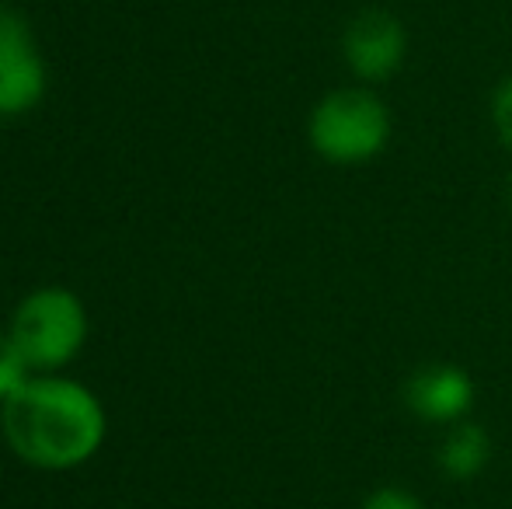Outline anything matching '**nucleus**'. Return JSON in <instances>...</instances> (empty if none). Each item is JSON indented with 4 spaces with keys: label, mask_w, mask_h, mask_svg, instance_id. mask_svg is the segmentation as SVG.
<instances>
[{
    "label": "nucleus",
    "mask_w": 512,
    "mask_h": 509,
    "mask_svg": "<svg viewBox=\"0 0 512 509\" xmlns=\"http://www.w3.org/2000/svg\"><path fill=\"white\" fill-rule=\"evenodd\" d=\"M509 206H512V178H509Z\"/></svg>",
    "instance_id": "obj_11"
},
{
    "label": "nucleus",
    "mask_w": 512,
    "mask_h": 509,
    "mask_svg": "<svg viewBox=\"0 0 512 509\" xmlns=\"http://www.w3.org/2000/svg\"><path fill=\"white\" fill-rule=\"evenodd\" d=\"M310 147L331 164H363L391 143V112L373 91L342 88L310 112Z\"/></svg>",
    "instance_id": "obj_2"
},
{
    "label": "nucleus",
    "mask_w": 512,
    "mask_h": 509,
    "mask_svg": "<svg viewBox=\"0 0 512 509\" xmlns=\"http://www.w3.org/2000/svg\"><path fill=\"white\" fill-rule=\"evenodd\" d=\"M4 436L35 468H77L102 447L105 408L77 381L32 377L4 401Z\"/></svg>",
    "instance_id": "obj_1"
},
{
    "label": "nucleus",
    "mask_w": 512,
    "mask_h": 509,
    "mask_svg": "<svg viewBox=\"0 0 512 509\" xmlns=\"http://www.w3.org/2000/svg\"><path fill=\"white\" fill-rule=\"evenodd\" d=\"M28 360L21 356V349L14 346L11 335H0V401H7L14 391H21L32 377H28Z\"/></svg>",
    "instance_id": "obj_8"
},
{
    "label": "nucleus",
    "mask_w": 512,
    "mask_h": 509,
    "mask_svg": "<svg viewBox=\"0 0 512 509\" xmlns=\"http://www.w3.org/2000/svg\"><path fill=\"white\" fill-rule=\"evenodd\" d=\"M474 381L457 363H425L405 381V405L432 426H457L474 408Z\"/></svg>",
    "instance_id": "obj_6"
},
{
    "label": "nucleus",
    "mask_w": 512,
    "mask_h": 509,
    "mask_svg": "<svg viewBox=\"0 0 512 509\" xmlns=\"http://www.w3.org/2000/svg\"><path fill=\"white\" fill-rule=\"evenodd\" d=\"M492 123H495L499 140L512 150V77L499 81V88H495V95H492Z\"/></svg>",
    "instance_id": "obj_9"
},
{
    "label": "nucleus",
    "mask_w": 512,
    "mask_h": 509,
    "mask_svg": "<svg viewBox=\"0 0 512 509\" xmlns=\"http://www.w3.org/2000/svg\"><path fill=\"white\" fill-rule=\"evenodd\" d=\"M46 95L42 63L28 21L18 11L0 7V116H21Z\"/></svg>",
    "instance_id": "obj_4"
},
{
    "label": "nucleus",
    "mask_w": 512,
    "mask_h": 509,
    "mask_svg": "<svg viewBox=\"0 0 512 509\" xmlns=\"http://www.w3.org/2000/svg\"><path fill=\"white\" fill-rule=\"evenodd\" d=\"M436 461L450 482H474L492 461V436L478 422H457V426H450L446 440L439 443Z\"/></svg>",
    "instance_id": "obj_7"
},
{
    "label": "nucleus",
    "mask_w": 512,
    "mask_h": 509,
    "mask_svg": "<svg viewBox=\"0 0 512 509\" xmlns=\"http://www.w3.org/2000/svg\"><path fill=\"white\" fill-rule=\"evenodd\" d=\"M14 346L32 370H56L70 363L84 346L88 314L70 290H39L18 304L11 318Z\"/></svg>",
    "instance_id": "obj_3"
},
{
    "label": "nucleus",
    "mask_w": 512,
    "mask_h": 509,
    "mask_svg": "<svg viewBox=\"0 0 512 509\" xmlns=\"http://www.w3.org/2000/svg\"><path fill=\"white\" fill-rule=\"evenodd\" d=\"M408 49L405 25L384 7H366L349 21L342 35V53L359 81H387L401 70Z\"/></svg>",
    "instance_id": "obj_5"
},
{
    "label": "nucleus",
    "mask_w": 512,
    "mask_h": 509,
    "mask_svg": "<svg viewBox=\"0 0 512 509\" xmlns=\"http://www.w3.org/2000/svg\"><path fill=\"white\" fill-rule=\"evenodd\" d=\"M363 509H425V506L405 489H377L373 496H366Z\"/></svg>",
    "instance_id": "obj_10"
}]
</instances>
